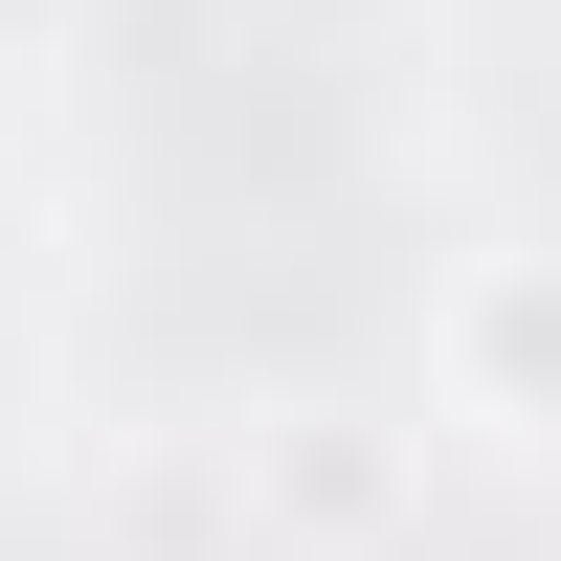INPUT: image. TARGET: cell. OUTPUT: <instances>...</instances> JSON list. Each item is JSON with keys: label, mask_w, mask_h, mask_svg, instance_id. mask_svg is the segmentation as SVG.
Returning a JSON list of instances; mask_svg holds the SVG:
<instances>
[{"label": "cell", "mask_w": 561, "mask_h": 561, "mask_svg": "<svg viewBox=\"0 0 561 561\" xmlns=\"http://www.w3.org/2000/svg\"><path fill=\"white\" fill-rule=\"evenodd\" d=\"M449 382H472V427H561V270H472Z\"/></svg>", "instance_id": "cell-1"}]
</instances>
